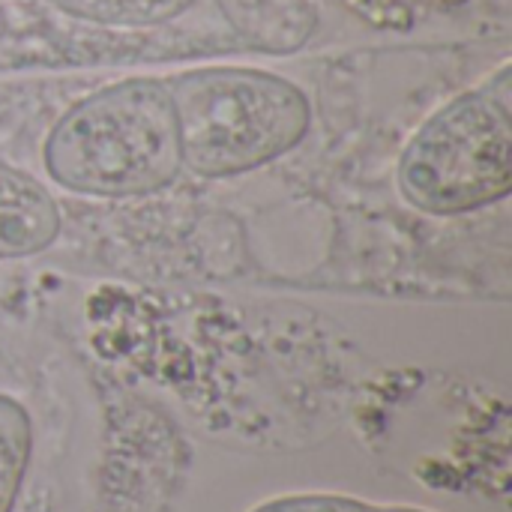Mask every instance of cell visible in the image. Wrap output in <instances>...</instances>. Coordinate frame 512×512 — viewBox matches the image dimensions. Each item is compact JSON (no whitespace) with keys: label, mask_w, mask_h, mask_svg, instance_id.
<instances>
[{"label":"cell","mask_w":512,"mask_h":512,"mask_svg":"<svg viewBox=\"0 0 512 512\" xmlns=\"http://www.w3.org/2000/svg\"><path fill=\"white\" fill-rule=\"evenodd\" d=\"M42 159L75 195L123 201L168 189L183 174L168 81L135 75L81 96L51 126Z\"/></svg>","instance_id":"cell-1"},{"label":"cell","mask_w":512,"mask_h":512,"mask_svg":"<svg viewBox=\"0 0 512 512\" xmlns=\"http://www.w3.org/2000/svg\"><path fill=\"white\" fill-rule=\"evenodd\" d=\"M396 183L411 207L438 219L477 213L510 195V63L423 120L399 156Z\"/></svg>","instance_id":"cell-3"},{"label":"cell","mask_w":512,"mask_h":512,"mask_svg":"<svg viewBox=\"0 0 512 512\" xmlns=\"http://www.w3.org/2000/svg\"><path fill=\"white\" fill-rule=\"evenodd\" d=\"M249 512H432L420 507H399V504H372L351 495L336 492H300V495H279Z\"/></svg>","instance_id":"cell-8"},{"label":"cell","mask_w":512,"mask_h":512,"mask_svg":"<svg viewBox=\"0 0 512 512\" xmlns=\"http://www.w3.org/2000/svg\"><path fill=\"white\" fill-rule=\"evenodd\" d=\"M168 81L183 171L204 180L252 174L303 144L312 129L309 93L261 66H195Z\"/></svg>","instance_id":"cell-2"},{"label":"cell","mask_w":512,"mask_h":512,"mask_svg":"<svg viewBox=\"0 0 512 512\" xmlns=\"http://www.w3.org/2000/svg\"><path fill=\"white\" fill-rule=\"evenodd\" d=\"M60 207L33 174L0 159V261L45 252L60 234Z\"/></svg>","instance_id":"cell-4"},{"label":"cell","mask_w":512,"mask_h":512,"mask_svg":"<svg viewBox=\"0 0 512 512\" xmlns=\"http://www.w3.org/2000/svg\"><path fill=\"white\" fill-rule=\"evenodd\" d=\"M54 12L105 30H153L189 15L198 0H45Z\"/></svg>","instance_id":"cell-6"},{"label":"cell","mask_w":512,"mask_h":512,"mask_svg":"<svg viewBox=\"0 0 512 512\" xmlns=\"http://www.w3.org/2000/svg\"><path fill=\"white\" fill-rule=\"evenodd\" d=\"M33 456V420L27 408L0 393V512L15 510Z\"/></svg>","instance_id":"cell-7"},{"label":"cell","mask_w":512,"mask_h":512,"mask_svg":"<svg viewBox=\"0 0 512 512\" xmlns=\"http://www.w3.org/2000/svg\"><path fill=\"white\" fill-rule=\"evenodd\" d=\"M216 6L234 33L267 51L300 48L318 24L309 0H216Z\"/></svg>","instance_id":"cell-5"}]
</instances>
